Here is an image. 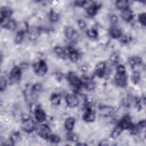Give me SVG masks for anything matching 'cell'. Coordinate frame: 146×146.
Returning a JSON list of instances; mask_svg holds the SVG:
<instances>
[{"label": "cell", "mask_w": 146, "mask_h": 146, "mask_svg": "<svg viewBox=\"0 0 146 146\" xmlns=\"http://www.w3.org/2000/svg\"><path fill=\"white\" fill-rule=\"evenodd\" d=\"M33 67L35 72L40 76H43L46 74L47 71L46 63L43 60H40L34 63Z\"/></svg>", "instance_id": "1"}, {"label": "cell", "mask_w": 146, "mask_h": 146, "mask_svg": "<svg viewBox=\"0 0 146 146\" xmlns=\"http://www.w3.org/2000/svg\"><path fill=\"white\" fill-rule=\"evenodd\" d=\"M22 128L25 131L27 132H31L35 129V124L33 119L30 117H27L23 120L22 123Z\"/></svg>", "instance_id": "2"}, {"label": "cell", "mask_w": 146, "mask_h": 146, "mask_svg": "<svg viewBox=\"0 0 146 146\" xmlns=\"http://www.w3.org/2000/svg\"><path fill=\"white\" fill-rule=\"evenodd\" d=\"M38 134L42 138L48 139L51 135V130L46 124L39 125L36 128Z\"/></svg>", "instance_id": "3"}, {"label": "cell", "mask_w": 146, "mask_h": 146, "mask_svg": "<svg viewBox=\"0 0 146 146\" xmlns=\"http://www.w3.org/2000/svg\"><path fill=\"white\" fill-rule=\"evenodd\" d=\"M116 84L120 87H125L127 84V78L125 72H117L115 76Z\"/></svg>", "instance_id": "4"}, {"label": "cell", "mask_w": 146, "mask_h": 146, "mask_svg": "<svg viewBox=\"0 0 146 146\" xmlns=\"http://www.w3.org/2000/svg\"><path fill=\"white\" fill-rule=\"evenodd\" d=\"M66 102L67 106L70 107H75L77 106L79 103L78 96L72 94L67 95L66 97Z\"/></svg>", "instance_id": "5"}, {"label": "cell", "mask_w": 146, "mask_h": 146, "mask_svg": "<svg viewBox=\"0 0 146 146\" xmlns=\"http://www.w3.org/2000/svg\"><path fill=\"white\" fill-rule=\"evenodd\" d=\"M68 80L74 87H79L82 84V81L74 72H70L68 75Z\"/></svg>", "instance_id": "6"}, {"label": "cell", "mask_w": 146, "mask_h": 146, "mask_svg": "<svg viewBox=\"0 0 146 146\" xmlns=\"http://www.w3.org/2000/svg\"><path fill=\"white\" fill-rule=\"evenodd\" d=\"M118 125H119L123 130L131 128L133 125L131 119L128 115L124 116L120 121Z\"/></svg>", "instance_id": "7"}, {"label": "cell", "mask_w": 146, "mask_h": 146, "mask_svg": "<svg viewBox=\"0 0 146 146\" xmlns=\"http://www.w3.org/2000/svg\"><path fill=\"white\" fill-rule=\"evenodd\" d=\"M21 76V70L19 67H14L10 72V79L13 82L18 81Z\"/></svg>", "instance_id": "8"}, {"label": "cell", "mask_w": 146, "mask_h": 146, "mask_svg": "<svg viewBox=\"0 0 146 146\" xmlns=\"http://www.w3.org/2000/svg\"><path fill=\"white\" fill-rule=\"evenodd\" d=\"M95 112L91 108H88L86 112L84 113L83 118L87 122H92L95 119Z\"/></svg>", "instance_id": "9"}, {"label": "cell", "mask_w": 146, "mask_h": 146, "mask_svg": "<svg viewBox=\"0 0 146 146\" xmlns=\"http://www.w3.org/2000/svg\"><path fill=\"white\" fill-rule=\"evenodd\" d=\"M40 30L37 27H32L30 28L28 30L29 37L31 40L36 39L39 35Z\"/></svg>", "instance_id": "10"}, {"label": "cell", "mask_w": 146, "mask_h": 146, "mask_svg": "<svg viewBox=\"0 0 146 146\" xmlns=\"http://www.w3.org/2000/svg\"><path fill=\"white\" fill-rule=\"evenodd\" d=\"M11 10L8 7H3L1 10V23L3 22V21L6 19L10 18L12 15Z\"/></svg>", "instance_id": "11"}, {"label": "cell", "mask_w": 146, "mask_h": 146, "mask_svg": "<svg viewBox=\"0 0 146 146\" xmlns=\"http://www.w3.org/2000/svg\"><path fill=\"white\" fill-rule=\"evenodd\" d=\"M106 64L104 62H100L96 66L95 74L99 77H102L104 74Z\"/></svg>", "instance_id": "12"}, {"label": "cell", "mask_w": 146, "mask_h": 146, "mask_svg": "<svg viewBox=\"0 0 146 146\" xmlns=\"http://www.w3.org/2000/svg\"><path fill=\"white\" fill-rule=\"evenodd\" d=\"M35 117L38 122H43L46 117L45 112L41 109L37 108L35 111Z\"/></svg>", "instance_id": "13"}, {"label": "cell", "mask_w": 146, "mask_h": 146, "mask_svg": "<svg viewBox=\"0 0 146 146\" xmlns=\"http://www.w3.org/2000/svg\"><path fill=\"white\" fill-rule=\"evenodd\" d=\"M121 16L124 21H129L133 18V13L130 9H127L121 11Z\"/></svg>", "instance_id": "14"}, {"label": "cell", "mask_w": 146, "mask_h": 146, "mask_svg": "<svg viewBox=\"0 0 146 146\" xmlns=\"http://www.w3.org/2000/svg\"><path fill=\"white\" fill-rule=\"evenodd\" d=\"M110 34L114 38H118L121 35V31L120 29L116 26L112 27L110 30Z\"/></svg>", "instance_id": "15"}, {"label": "cell", "mask_w": 146, "mask_h": 146, "mask_svg": "<svg viewBox=\"0 0 146 146\" xmlns=\"http://www.w3.org/2000/svg\"><path fill=\"white\" fill-rule=\"evenodd\" d=\"M129 3L126 0H120L117 1L116 2V7L120 10H124L127 9H128Z\"/></svg>", "instance_id": "16"}, {"label": "cell", "mask_w": 146, "mask_h": 146, "mask_svg": "<svg viewBox=\"0 0 146 146\" xmlns=\"http://www.w3.org/2000/svg\"><path fill=\"white\" fill-rule=\"evenodd\" d=\"M99 7V6L98 5H96V3H93L88 7L87 9V13L90 16H94L96 14Z\"/></svg>", "instance_id": "17"}, {"label": "cell", "mask_w": 146, "mask_h": 146, "mask_svg": "<svg viewBox=\"0 0 146 146\" xmlns=\"http://www.w3.org/2000/svg\"><path fill=\"white\" fill-rule=\"evenodd\" d=\"M75 120L73 117L67 118L64 122V127L68 131H71L74 127Z\"/></svg>", "instance_id": "18"}, {"label": "cell", "mask_w": 146, "mask_h": 146, "mask_svg": "<svg viewBox=\"0 0 146 146\" xmlns=\"http://www.w3.org/2000/svg\"><path fill=\"white\" fill-rule=\"evenodd\" d=\"M4 27L10 31H13L16 29L17 23L15 20L10 19L6 22V23L4 25Z\"/></svg>", "instance_id": "19"}, {"label": "cell", "mask_w": 146, "mask_h": 146, "mask_svg": "<svg viewBox=\"0 0 146 146\" xmlns=\"http://www.w3.org/2000/svg\"><path fill=\"white\" fill-rule=\"evenodd\" d=\"M75 31L74 29L70 26H67L64 29V34L68 39H72L75 36Z\"/></svg>", "instance_id": "20"}, {"label": "cell", "mask_w": 146, "mask_h": 146, "mask_svg": "<svg viewBox=\"0 0 146 146\" xmlns=\"http://www.w3.org/2000/svg\"><path fill=\"white\" fill-rule=\"evenodd\" d=\"M69 56L72 62H76L79 58V53L76 50H71L69 51Z\"/></svg>", "instance_id": "21"}, {"label": "cell", "mask_w": 146, "mask_h": 146, "mask_svg": "<svg viewBox=\"0 0 146 146\" xmlns=\"http://www.w3.org/2000/svg\"><path fill=\"white\" fill-rule=\"evenodd\" d=\"M123 130V129L121 128V127L119 125H117L113 130L111 133V137L112 138H116L120 134Z\"/></svg>", "instance_id": "22"}, {"label": "cell", "mask_w": 146, "mask_h": 146, "mask_svg": "<svg viewBox=\"0 0 146 146\" xmlns=\"http://www.w3.org/2000/svg\"><path fill=\"white\" fill-rule=\"evenodd\" d=\"M23 38H24V31L22 30L18 31L15 37V42L17 44L21 43L23 39Z\"/></svg>", "instance_id": "23"}, {"label": "cell", "mask_w": 146, "mask_h": 146, "mask_svg": "<svg viewBox=\"0 0 146 146\" xmlns=\"http://www.w3.org/2000/svg\"><path fill=\"white\" fill-rule=\"evenodd\" d=\"M61 100V97L59 95L57 94H54L51 97V101L52 104L55 105H58L60 103Z\"/></svg>", "instance_id": "24"}, {"label": "cell", "mask_w": 146, "mask_h": 146, "mask_svg": "<svg viewBox=\"0 0 146 146\" xmlns=\"http://www.w3.org/2000/svg\"><path fill=\"white\" fill-rule=\"evenodd\" d=\"M141 59L139 57H136V56H134V57H132L129 59V64L132 66H136L137 64H139L141 63Z\"/></svg>", "instance_id": "25"}, {"label": "cell", "mask_w": 146, "mask_h": 146, "mask_svg": "<svg viewBox=\"0 0 146 146\" xmlns=\"http://www.w3.org/2000/svg\"><path fill=\"white\" fill-rule=\"evenodd\" d=\"M49 18L51 22H56L59 19V14L54 11H51L49 14Z\"/></svg>", "instance_id": "26"}, {"label": "cell", "mask_w": 146, "mask_h": 146, "mask_svg": "<svg viewBox=\"0 0 146 146\" xmlns=\"http://www.w3.org/2000/svg\"><path fill=\"white\" fill-rule=\"evenodd\" d=\"M67 138L68 140H70L71 141L75 142L78 140V136L75 133H74L72 132H70L67 134Z\"/></svg>", "instance_id": "27"}, {"label": "cell", "mask_w": 146, "mask_h": 146, "mask_svg": "<svg viewBox=\"0 0 146 146\" xmlns=\"http://www.w3.org/2000/svg\"><path fill=\"white\" fill-rule=\"evenodd\" d=\"M54 51H55V53L60 56H63L65 54L64 50L60 47H56L54 49Z\"/></svg>", "instance_id": "28"}, {"label": "cell", "mask_w": 146, "mask_h": 146, "mask_svg": "<svg viewBox=\"0 0 146 146\" xmlns=\"http://www.w3.org/2000/svg\"><path fill=\"white\" fill-rule=\"evenodd\" d=\"M7 86V82L6 80V79L3 78L1 77V80H0V90L1 91H3L6 87Z\"/></svg>", "instance_id": "29"}, {"label": "cell", "mask_w": 146, "mask_h": 146, "mask_svg": "<svg viewBox=\"0 0 146 146\" xmlns=\"http://www.w3.org/2000/svg\"><path fill=\"white\" fill-rule=\"evenodd\" d=\"M48 139L51 142L54 143H58L60 141V137L58 136L55 135H51L48 138Z\"/></svg>", "instance_id": "30"}, {"label": "cell", "mask_w": 146, "mask_h": 146, "mask_svg": "<svg viewBox=\"0 0 146 146\" xmlns=\"http://www.w3.org/2000/svg\"><path fill=\"white\" fill-rule=\"evenodd\" d=\"M87 34L88 36L91 38H95L98 35L97 31L95 29H90L87 31Z\"/></svg>", "instance_id": "31"}, {"label": "cell", "mask_w": 146, "mask_h": 146, "mask_svg": "<svg viewBox=\"0 0 146 146\" xmlns=\"http://www.w3.org/2000/svg\"><path fill=\"white\" fill-rule=\"evenodd\" d=\"M139 20L140 22L143 25L145 26L146 24V16L145 13H141L139 17Z\"/></svg>", "instance_id": "32"}, {"label": "cell", "mask_w": 146, "mask_h": 146, "mask_svg": "<svg viewBox=\"0 0 146 146\" xmlns=\"http://www.w3.org/2000/svg\"><path fill=\"white\" fill-rule=\"evenodd\" d=\"M20 138V135L19 133V132H14L11 136L10 140L11 141V142H15L17 140H19V139Z\"/></svg>", "instance_id": "33"}, {"label": "cell", "mask_w": 146, "mask_h": 146, "mask_svg": "<svg viewBox=\"0 0 146 146\" xmlns=\"http://www.w3.org/2000/svg\"><path fill=\"white\" fill-rule=\"evenodd\" d=\"M78 25H79V26L80 27V28L82 30H84L86 29V27H87V24H86V22L83 21V20H82V19H80L78 21Z\"/></svg>", "instance_id": "34"}, {"label": "cell", "mask_w": 146, "mask_h": 146, "mask_svg": "<svg viewBox=\"0 0 146 146\" xmlns=\"http://www.w3.org/2000/svg\"><path fill=\"white\" fill-rule=\"evenodd\" d=\"M140 79V76H139V74L138 72H135L132 76V79L133 80V81L135 83H137V82L139 81Z\"/></svg>", "instance_id": "35"}, {"label": "cell", "mask_w": 146, "mask_h": 146, "mask_svg": "<svg viewBox=\"0 0 146 146\" xmlns=\"http://www.w3.org/2000/svg\"><path fill=\"white\" fill-rule=\"evenodd\" d=\"M87 2L86 1H76L75 2V4L76 6L79 7L83 6Z\"/></svg>", "instance_id": "36"}, {"label": "cell", "mask_w": 146, "mask_h": 146, "mask_svg": "<svg viewBox=\"0 0 146 146\" xmlns=\"http://www.w3.org/2000/svg\"><path fill=\"white\" fill-rule=\"evenodd\" d=\"M117 72H125V69L124 66L119 65L117 67Z\"/></svg>", "instance_id": "37"}, {"label": "cell", "mask_w": 146, "mask_h": 146, "mask_svg": "<svg viewBox=\"0 0 146 146\" xmlns=\"http://www.w3.org/2000/svg\"><path fill=\"white\" fill-rule=\"evenodd\" d=\"M111 21L112 23L115 24L116 22V21H117V17L115 15H112L111 17Z\"/></svg>", "instance_id": "38"}]
</instances>
